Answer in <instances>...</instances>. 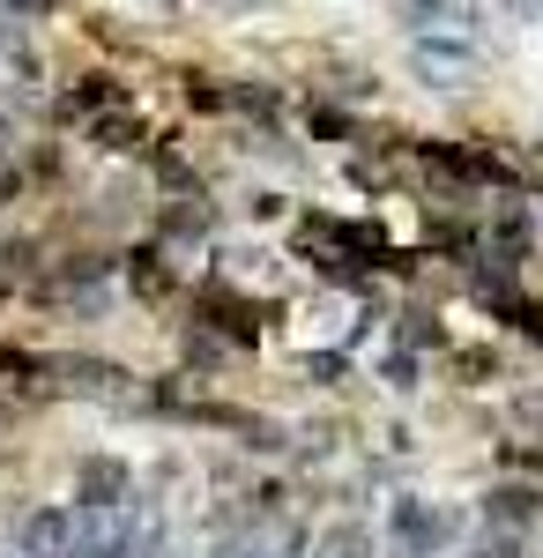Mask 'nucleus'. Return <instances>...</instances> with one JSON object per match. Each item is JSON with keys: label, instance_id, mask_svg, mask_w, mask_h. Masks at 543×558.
<instances>
[{"label": "nucleus", "instance_id": "f257e3e1", "mask_svg": "<svg viewBox=\"0 0 543 558\" xmlns=\"http://www.w3.org/2000/svg\"><path fill=\"white\" fill-rule=\"evenodd\" d=\"M350 328H358V299H350V291H313V299H298V313H291L298 350H335V343H350Z\"/></svg>", "mask_w": 543, "mask_h": 558}, {"label": "nucleus", "instance_id": "f03ea898", "mask_svg": "<svg viewBox=\"0 0 543 558\" xmlns=\"http://www.w3.org/2000/svg\"><path fill=\"white\" fill-rule=\"evenodd\" d=\"M476 60L484 52L469 38H410V75H424V89H469Z\"/></svg>", "mask_w": 543, "mask_h": 558}, {"label": "nucleus", "instance_id": "7ed1b4c3", "mask_svg": "<svg viewBox=\"0 0 543 558\" xmlns=\"http://www.w3.org/2000/svg\"><path fill=\"white\" fill-rule=\"evenodd\" d=\"M410 38H469L476 45V8L469 0H402Z\"/></svg>", "mask_w": 543, "mask_h": 558}, {"label": "nucleus", "instance_id": "20e7f679", "mask_svg": "<svg viewBox=\"0 0 543 558\" xmlns=\"http://www.w3.org/2000/svg\"><path fill=\"white\" fill-rule=\"evenodd\" d=\"M224 276H231V283H239V291H261V283H276V276H283V268H276V246H268V239H231V246H224Z\"/></svg>", "mask_w": 543, "mask_h": 558}, {"label": "nucleus", "instance_id": "39448f33", "mask_svg": "<svg viewBox=\"0 0 543 558\" xmlns=\"http://www.w3.org/2000/svg\"><path fill=\"white\" fill-rule=\"evenodd\" d=\"M476 15H492L499 31H543V0H469Z\"/></svg>", "mask_w": 543, "mask_h": 558}]
</instances>
